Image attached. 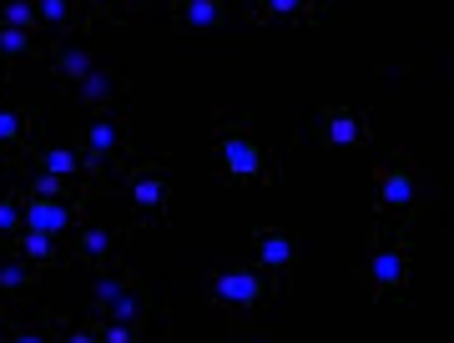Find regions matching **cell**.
<instances>
[{
	"label": "cell",
	"mask_w": 454,
	"mask_h": 343,
	"mask_svg": "<svg viewBox=\"0 0 454 343\" xmlns=\"http://www.w3.org/2000/svg\"><path fill=\"white\" fill-rule=\"evenodd\" d=\"M121 152H127V127L112 121V116H91L86 131H82V157L91 162V172L101 177V167L121 162Z\"/></svg>",
	"instance_id": "ba28073f"
},
{
	"label": "cell",
	"mask_w": 454,
	"mask_h": 343,
	"mask_svg": "<svg viewBox=\"0 0 454 343\" xmlns=\"http://www.w3.org/2000/svg\"><path fill=\"white\" fill-rule=\"evenodd\" d=\"M0 177H5V157H0Z\"/></svg>",
	"instance_id": "f546056e"
},
{
	"label": "cell",
	"mask_w": 454,
	"mask_h": 343,
	"mask_svg": "<svg viewBox=\"0 0 454 343\" xmlns=\"http://www.w3.org/2000/svg\"><path fill=\"white\" fill-rule=\"evenodd\" d=\"M0 56H11V61H20V56H46V46H41V35L35 31L0 26Z\"/></svg>",
	"instance_id": "ffe728a7"
},
{
	"label": "cell",
	"mask_w": 454,
	"mask_h": 343,
	"mask_svg": "<svg viewBox=\"0 0 454 343\" xmlns=\"http://www.w3.org/2000/svg\"><path fill=\"white\" fill-rule=\"evenodd\" d=\"M0 343H46V333H31V328H26V333H11V328H5Z\"/></svg>",
	"instance_id": "83f0119b"
},
{
	"label": "cell",
	"mask_w": 454,
	"mask_h": 343,
	"mask_svg": "<svg viewBox=\"0 0 454 343\" xmlns=\"http://www.w3.org/2000/svg\"><path fill=\"white\" fill-rule=\"evenodd\" d=\"M253 247H258V262L273 278H288L293 262H298V243H293L288 228H258L253 232Z\"/></svg>",
	"instance_id": "4fadbf2b"
},
{
	"label": "cell",
	"mask_w": 454,
	"mask_h": 343,
	"mask_svg": "<svg viewBox=\"0 0 454 343\" xmlns=\"http://www.w3.org/2000/svg\"><path fill=\"white\" fill-rule=\"evenodd\" d=\"M26 192L35 197H61V202H86V192L76 187L71 177H51V172H35V177H26Z\"/></svg>",
	"instance_id": "d6986e66"
},
{
	"label": "cell",
	"mask_w": 454,
	"mask_h": 343,
	"mask_svg": "<svg viewBox=\"0 0 454 343\" xmlns=\"http://www.w3.org/2000/svg\"><path fill=\"white\" fill-rule=\"evenodd\" d=\"M303 5H309L313 16H324V11H328V5H333V0H303Z\"/></svg>",
	"instance_id": "f1b7e54d"
},
{
	"label": "cell",
	"mask_w": 454,
	"mask_h": 343,
	"mask_svg": "<svg viewBox=\"0 0 454 343\" xmlns=\"http://www.w3.org/2000/svg\"><path fill=\"white\" fill-rule=\"evenodd\" d=\"M177 5H187V0H177Z\"/></svg>",
	"instance_id": "1f68e13d"
},
{
	"label": "cell",
	"mask_w": 454,
	"mask_h": 343,
	"mask_svg": "<svg viewBox=\"0 0 454 343\" xmlns=\"http://www.w3.org/2000/svg\"><path fill=\"white\" fill-rule=\"evenodd\" d=\"M152 318V293L131 273H106L101 268L97 283V324H127V328H146Z\"/></svg>",
	"instance_id": "277c9868"
},
{
	"label": "cell",
	"mask_w": 454,
	"mask_h": 343,
	"mask_svg": "<svg viewBox=\"0 0 454 343\" xmlns=\"http://www.w3.org/2000/svg\"><path fill=\"white\" fill-rule=\"evenodd\" d=\"M358 278L373 288V303H399L409 298V278H414V238L409 222L399 217H379L369 228L364 258H358Z\"/></svg>",
	"instance_id": "7a4b0ae2"
},
{
	"label": "cell",
	"mask_w": 454,
	"mask_h": 343,
	"mask_svg": "<svg viewBox=\"0 0 454 343\" xmlns=\"http://www.w3.org/2000/svg\"><path fill=\"white\" fill-rule=\"evenodd\" d=\"M0 26H16V31H41L31 0H0Z\"/></svg>",
	"instance_id": "603a6c76"
},
{
	"label": "cell",
	"mask_w": 454,
	"mask_h": 343,
	"mask_svg": "<svg viewBox=\"0 0 454 343\" xmlns=\"http://www.w3.org/2000/svg\"><path fill=\"white\" fill-rule=\"evenodd\" d=\"M313 142L324 147H364L369 142V116L354 112V106H328L313 127Z\"/></svg>",
	"instance_id": "30bf717a"
},
{
	"label": "cell",
	"mask_w": 454,
	"mask_h": 343,
	"mask_svg": "<svg viewBox=\"0 0 454 343\" xmlns=\"http://www.w3.org/2000/svg\"><path fill=\"white\" fill-rule=\"evenodd\" d=\"M46 61L56 71V82L66 86V97H71L97 71V51H91V41H61V46H46Z\"/></svg>",
	"instance_id": "8fae6325"
},
{
	"label": "cell",
	"mask_w": 454,
	"mask_h": 343,
	"mask_svg": "<svg viewBox=\"0 0 454 343\" xmlns=\"http://www.w3.org/2000/svg\"><path fill=\"white\" fill-rule=\"evenodd\" d=\"M127 197L137 207V222H162L167 202H172V177H167V157L142 162L127 172Z\"/></svg>",
	"instance_id": "5b68a950"
},
{
	"label": "cell",
	"mask_w": 454,
	"mask_h": 343,
	"mask_svg": "<svg viewBox=\"0 0 454 343\" xmlns=\"http://www.w3.org/2000/svg\"><path fill=\"white\" fill-rule=\"evenodd\" d=\"M82 213H86V202H61V197L20 192V217H26V228H31V232H46V238H61V232H71Z\"/></svg>",
	"instance_id": "8992f818"
},
{
	"label": "cell",
	"mask_w": 454,
	"mask_h": 343,
	"mask_svg": "<svg viewBox=\"0 0 454 343\" xmlns=\"http://www.w3.org/2000/svg\"><path fill=\"white\" fill-rule=\"evenodd\" d=\"M20 228H26V217H20V197H0V243H11Z\"/></svg>",
	"instance_id": "cb8c5ba5"
},
{
	"label": "cell",
	"mask_w": 454,
	"mask_h": 343,
	"mask_svg": "<svg viewBox=\"0 0 454 343\" xmlns=\"http://www.w3.org/2000/svg\"><path fill=\"white\" fill-rule=\"evenodd\" d=\"M121 243H127V228H112V222H86V228H76V238H71V258L91 262V268H112L116 253H121Z\"/></svg>",
	"instance_id": "52a82bcc"
},
{
	"label": "cell",
	"mask_w": 454,
	"mask_h": 343,
	"mask_svg": "<svg viewBox=\"0 0 454 343\" xmlns=\"http://www.w3.org/2000/svg\"><path fill=\"white\" fill-rule=\"evenodd\" d=\"M0 293L16 298V303H35V293H41V268L16 258L11 247H0Z\"/></svg>",
	"instance_id": "5bb4252c"
},
{
	"label": "cell",
	"mask_w": 454,
	"mask_h": 343,
	"mask_svg": "<svg viewBox=\"0 0 454 343\" xmlns=\"http://www.w3.org/2000/svg\"><path fill=\"white\" fill-rule=\"evenodd\" d=\"M101 11H106V5H112L116 16H131V11H137V5H142V0H97Z\"/></svg>",
	"instance_id": "4316f807"
},
{
	"label": "cell",
	"mask_w": 454,
	"mask_h": 343,
	"mask_svg": "<svg viewBox=\"0 0 454 343\" xmlns=\"http://www.w3.org/2000/svg\"><path fill=\"white\" fill-rule=\"evenodd\" d=\"M212 298L223 308H258L262 298H268V278L253 273V268H223L212 278Z\"/></svg>",
	"instance_id": "9c48e42d"
},
{
	"label": "cell",
	"mask_w": 454,
	"mask_h": 343,
	"mask_svg": "<svg viewBox=\"0 0 454 343\" xmlns=\"http://www.w3.org/2000/svg\"><path fill=\"white\" fill-rule=\"evenodd\" d=\"M121 91H127V76H121V71H101V66H97V71L76 86V101L91 106L97 116H112V106L121 101Z\"/></svg>",
	"instance_id": "9a60e30c"
},
{
	"label": "cell",
	"mask_w": 454,
	"mask_h": 343,
	"mask_svg": "<svg viewBox=\"0 0 454 343\" xmlns=\"http://www.w3.org/2000/svg\"><path fill=\"white\" fill-rule=\"evenodd\" d=\"M0 247H11V253H16V258H26L31 268H51V262H56V238L31 232V228H20L11 243H0Z\"/></svg>",
	"instance_id": "e0dca14e"
},
{
	"label": "cell",
	"mask_w": 454,
	"mask_h": 343,
	"mask_svg": "<svg viewBox=\"0 0 454 343\" xmlns=\"http://www.w3.org/2000/svg\"><path fill=\"white\" fill-rule=\"evenodd\" d=\"M424 202V167L409 152H389L373 167V207L379 217H399L409 222V213Z\"/></svg>",
	"instance_id": "3957f363"
},
{
	"label": "cell",
	"mask_w": 454,
	"mask_h": 343,
	"mask_svg": "<svg viewBox=\"0 0 454 343\" xmlns=\"http://www.w3.org/2000/svg\"><path fill=\"white\" fill-rule=\"evenodd\" d=\"M31 152V167L35 172H51V177H71V182H82V177H97L91 172V162L82 157V147H61V142H41V147H26Z\"/></svg>",
	"instance_id": "7c38bea8"
},
{
	"label": "cell",
	"mask_w": 454,
	"mask_h": 343,
	"mask_svg": "<svg viewBox=\"0 0 454 343\" xmlns=\"http://www.w3.org/2000/svg\"><path fill=\"white\" fill-rule=\"evenodd\" d=\"M56 328L66 333L61 343H101V328H97V318H91V324H71V318H56Z\"/></svg>",
	"instance_id": "d4e9b609"
},
{
	"label": "cell",
	"mask_w": 454,
	"mask_h": 343,
	"mask_svg": "<svg viewBox=\"0 0 454 343\" xmlns=\"http://www.w3.org/2000/svg\"><path fill=\"white\" fill-rule=\"evenodd\" d=\"M0 339H5V318H0Z\"/></svg>",
	"instance_id": "4dcf8cb0"
},
{
	"label": "cell",
	"mask_w": 454,
	"mask_h": 343,
	"mask_svg": "<svg viewBox=\"0 0 454 343\" xmlns=\"http://www.w3.org/2000/svg\"><path fill=\"white\" fill-rule=\"evenodd\" d=\"M177 31H217L227 26V0H187L177 5Z\"/></svg>",
	"instance_id": "2e32d148"
},
{
	"label": "cell",
	"mask_w": 454,
	"mask_h": 343,
	"mask_svg": "<svg viewBox=\"0 0 454 343\" xmlns=\"http://www.w3.org/2000/svg\"><path fill=\"white\" fill-rule=\"evenodd\" d=\"M258 20H293V26H309V20H318L303 5V0H258Z\"/></svg>",
	"instance_id": "44dd1931"
},
{
	"label": "cell",
	"mask_w": 454,
	"mask_h": 343,
	"mask_svg": "<svg viewBox=\"0 0 454 343\" xmlns=\"http://www.w3.org/2000/svg\"><path fill=\"white\" fill-rule=\"evenodd\" d=\"M101 328V343H142V328H127V324H97Z\"/></svg>",
	"instance_id": "484cf974"
},
{
	"label": "cell",
	"mask_w": 454,
	"mask_h": 343,
	"mask_svg": "<svg viewBox=\"0 0 454 343\" xmlns=\"http://www.w3.org/2000/svg\"><path fill=\"white\" fill-rule=\"evenodd\" d=\"M41 26H76L82 20V0H31Z\"/></svg>",
	"instance_id": "7402d4cb"
},
{
	"label": "cell",
	"mask_w": 454,
	"mask_h": 343,
	"mask_svg": "<svg viewBox=\"0 0 454 343\" xmlns=\"http://www.w3.org/2000/svg\"><path fill=\"white\" fill-rule=\"evenodd\" d=\"M31 127L35 116H26L11 101H0V147H31Z\"/></svg>",
	"instance_id": "ac0fdd59"
},
{
	"label": "cell",
	"mask_w": 454,
	"mask_h": 343,
	"mask_svg": "<svg viewBox=\"0 0 454 343\" xmlns=\"http://www.w3.org/2000/svg\"><path fill=\"white\" fill-rule=\"evenodd\" d=\"M212 167L232 187H278V157L258 136L253 116H217L212 121Z\"/></svg>",
	"instance_id": "6da1fadb"
}]
</instances>
